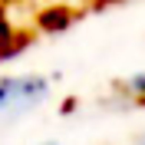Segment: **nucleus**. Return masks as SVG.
Here are the masks:
<instances>
[{"mask_svg": "<svg viewBox=\"0 0 145 145\" xmlns=\"http://www.w3.org/2000/svg\"><path fill=\"white\" fill-rule=\"evenodd\" d=\"M132 145H145V135H138V138H135V142H132Z\"/></svg>", "mask_w": 145, "mask_h": 145, "instance_id": "7ed1b4c3", "label": "nucleus"}, {"mask_svg": "<svg viewBox=\"0 0 145 145\" xmlns=\"http://www.w3.org/2000/svg\"><path fill=\"white\" fill-rule=\"evenodd\" d=\"M43 145H59V142H43Z\"/></svg>", "mask_w": 145, "mask_h": 145, "instance_id": "20e7f679", "label": "nucleus"}, {"mask_svg": "<svg viewBox=\"0 0 145 145\" xmlns=\"http://www.w3.org/2000/svg\"><path fill=\"white\" fill-rule=\"evenodd\" d=\"M129 92H135V96H145V76H132V79L125 82Z\"/></svg>", "mask_w": 145, "mask_h": 145, "instance_id": "f03ea898", "label": "nucleus"}, {"mask_svg": "<svg viewBox=\"0 0 145 145\" xmlns=\"http://www.w3.org/2000/svg\"><path fill=\"white\" fill-rule=\"evenodd\" d=\"M50 99H53V82L46 76L23 72V76L0 79V125L33 116L36 109H43Z\"/></svg>", "mask_w": 145, "mask_h": 145, "instance_id": "f257e3e1", "label": "nucleus"}]
</instances>
